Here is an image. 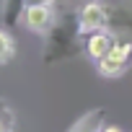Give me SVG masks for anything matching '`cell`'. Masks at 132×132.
<instances>
[{
    "mask_svg": "<svg viewBox=\"0 0 132 132\" xmlns=\"http://www.w3.org/2000/svg\"><path fill=\"white\" fill-rule=\"evenodd\" d=\"M54 5V21L49 26V31L44 34V62H62L70 60L75 54L83 52V29L78 21V11L75 8H60V3Z\"/></svg>",
    "mask_w": 132,
    "mask_h": 132,
    "instance_id": "cell-1",
    "label": "cell"
},
{
    "mask_svg": "<svg viewBox=\"0 0 132 132\" xmlns=\"http://www.w3.org/2000/svg\"><path fill=\"white\" fill-rule=\"evenodd\" d=\"M106 3V31L114 39L132 42V0H104Z\"/></svg>",
    "mask_w": 132,
    "mask_h": 132,
    "instance_id": "cell-2",
    "label": "cell"
},
{
    "mask_svg": "<svg viewBox=\"0 0 132 132\" xmlns=\"http://www.w3.org/2000/svg\"><path fill=\"white\" fill-rule=\"evenodd\" d=\"M78 21L83 29V36L98 29H106V3L104 0H86L78 8Z\"/></svg>",
    "mask_w": 132,
    "mask_h": 132,
    "instance_id": "cell-3",
    "label": "cell"
},
{
    "mask_svg": "<svg viewBox=\"0 0 132 132\" xmlns=\"http://www.w3.org/2000/svg\"><path fill=\"white\" fill-rule=\"evenodd\" d=\"M52 21H54V5H47V3L29 5L23 13V26L29 31H36V34H47Z\"/></svg>",
    "mask_w": 132,
    "mask_h": 132,
    "instance_id": "cell-4",
    "label": "cell"
},
{
    "mask_svg": "<svg viewBox=\"0 0 132 132\" xmlns=\"http://www.w3.org/2000/svg\"><path fill=\"white\" fill-rule=\"evenodd\" d=\"M111 44H114V36L106 29H98V31H91V34L83 36V52L91 60H96V62L101 57H106V52L111 49Z\"/></svg>",
    "mask_w": 132,
    "mask_h": 132,
    "instance_id": "cell-5",
    "label": "cell"
},
{
    "mask_svg": "<svg viewBox=\"0 0 132 132\" xmlns=\"http://www.w3.org/2000/svg\"><path fill=\"white\" fill-rule=\"evenodd\" d=\"M29 8V0H0V23L5 29L18 26Z\"/></svg>",
    "mask_w": 132,
    "mask_h": 132,
    "instance_id": "cell-6",
    "label": "cell"
},
{
    "mask_svg": "<svg viewBox=\"0 0 132 132\" xmlns=\"http://www.w3.org/2000/svg\"><path fill=\"white\" fill-rule=\"evenodd\" d=\"M104 119H106V111H104V109H91V111H86L68 132H101Z\"/></svg>",
    "mask_w": 132,
    "mask_h": 132,
    "instance_id": "cell-7",
    "label": "cell"
},
{
    "mask_svg": "<svg viewBox=\"0 0 132 132\" xmlns=\"http://www.w3.org/2000/svg\"><path fill=\"white\" fill-rule=\"evenodd\" d=\"M96 68H98V73H101V75L114 78V75H122V73H124L127 65H124V62H119V60H111V57H101V60L96 62Z\"/></svg>",
    "mask_w": 132,
    "mask_h": 132,
    "instance_id": "cell-8",
    "label": "cell"
},
{
    "mask_svg": "<svg viewBox=\"0 0 132 132\" xmlns=\"http://www.w3.org/2000/svg\"><path fill=\"white\" fill-rule=\"evenodd\" d=\"M13 36L5 31V29H0V65L3 62H8L11 57H13Z\"/></svg>",
    "mask_w": 132,
    "mask_h": 132,
    "instance_id": "cell-9",
    "label": "cell"
},
{
    "mask_svg": "<svg viewBox=\"0 0 132 132\" xmlns=\"http://www.w3.org/2000/svg\"><path fill=\"white\" fill-rule=\"evenodd\" d=\"M101 132H124V129H122V127H114V124H104Z\"/></svg>",
    "mask_w": 132,
    "mask_h": 132,
    "instance_id": "cell-10",
    "label": "cell"
},
{
    "mask_svg": "<svg viewBox=\"0 0 132 132\" xmlns=\"http://www.w3.org/2000/svg\"><path fill=\"white\" fill-rule=\"evenodd\" d=\"M39 3H47V5H52V3H57V0H29V5H39Z\"/></svg>",
    "mask_w": 132,
    "mask_h": 132,
    "instance_id": "cell-11",
    "label": "cell"
},
{
    "mask_svg": "<svg viewBox=\"0 0 132 132\" xmlns=\"http://www.w3.org/2000/svg\"><path fill=\"white\" fill-rule=\"evenodd\" d=\"M5 132H13V124H11V127H8V129H5Z\"/></svg>",
    "mask_w": 132,
    "mask_h": 132,
    "instance_id": "cell-12",
    "label": "cell"
}]
</instances>
